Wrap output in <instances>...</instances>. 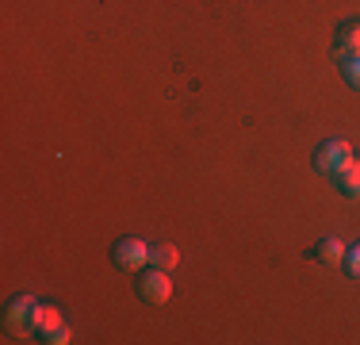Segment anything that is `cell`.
Returning <instances> with one entry per match:
<instances>
[{
  "mask_svg": "<svg viewBox=\"0 0 360 345\" xmlns=\"http://www.w3.org/2000/svg\"><path fill=\"white\" fill-rule=\"evenodd\" d=\"M353 161V146L345 142V138H330V142L319 146V153H314V165H319V172H326V177H333L341 165H349Z\"/></svg>",
  "mask_w": 360,
  "mask_h": 345,
  "instance_id": "1",
  "label": "cell"
},
{
  "mask_svg": "<svg viewBox=\"0 0 360 345\" xmlns=\"http://www.w3.org/2000/svg\"><path fill=\"white\" fill-rule=\"evenodd\" d=\"M146 261H150V242H142V238L115 242V265L119 269H142Z\"/></svg>",
  "mask_w": 360,
  "mask_h": 345,
  "instance_id": "2",
  "label": "cell"
},
{
  "mask_svg": "<svg viewBox=\"0 0 360 345\" xmlns=\"http://www.w3.org/2000/svg\"><path fill=\"white\" fill-rule=\"evenodd\" d=\"M139 296L146 303H165L169 296H173V280L165 276V269H150L139 280Z\"/></svg>",
  "mask_w": 360,
  "mask_h": 345,
  "instance_id": "3",
  "label": "cell"
},
{
  "mask_svg": "<svg viewBox=\"0 0 360 345\" xmlns=\"http://www.w3.org/2000/svg\"><path fill=\"white\" fill-rule=\"evenodd\" d=\"M150 265H153V269H176V265H180V249L176 246H169V242H153V246H150Z\"/></svg>",
  "mask_w": 360,
  "mask_h": 345,
  "instance_id": "4",
  "label": "cell"
},
{
  "mask_svg": "<svg viewBox=\"0 0 360 345\" xmlns=\"http://www.w3.org/2000/svg\"><path fill=\"white\" fill-rule=\"evenodd\" d=\"M333 177H338V188H341V192L353 196V200H360V161H356V158L349 161V165H341Z\"/></svg>",
  "mask_w": 360,
  "mask_h": 345,
  "instance_id": "5",
  "label": "cell"
},
{
  "mask_svg": "<svg viewBox=\"0 0 360 345\" xmlns=\"http://www.w3.org/2000/svg\"><path fill=\"white\" fill-rule=\"evenodd\" d=\"M338 54L341 58H356L360 54V23H345L338 31Z\"/></svg>",
  "mask_w": 360,
  "mask_h": 345,
  "instance_id": "6",
  "label": "cell"
},
{
  "mask_svg": "<svg viewBox=\"0 0 360 345\" xmlns=\"http://www.w3.org/2000/svg\"><path fill=\"white\" fill-rule=\"evenodd\" d=\"M35 299L31 296H20V299H12V310H8V322L12 326H31V318H35Z\"/></svg>",
  "mask_w": 360,
  "mask_h": 345,
  "instance_id": "7",
  "label": "cell"
},
{
  "mask_svg": "<svg viewBox=\"0 0 360 345\" xmlns=\"http://www.w3.org/2000/svg\"><path fill=\"white\" fill-rule=\"evenodd\" d=\"M314 257H319L322 265H338L341 257H345V242L341 238H322L319 249H314Z\"/></svg>",
  "mask_w": 360,
  "mask_h": 345,
  "instance_id": "8",
  "label": "cell"
},
{
  "mask_svg": "<svg viewBox=\"0 0 360 345\" xmlns=\"http://www.w3.org/2000/svg\"><path fill=\"white\" fill-rule=\"evenodd\" d=\"M31 326L35 330H42V334H50V330H58L62 326V315H58V307H35V318H31Z\"/></svg>",
  "mask_w": 360,
  "mask_h": 345,
  "instance_id": "9",
  "label": "cell"
},
{
  "mask_svg": "<svg viewBox=\"0 0 360 345\" xmlns=\"http://www.w3.org/2000/svg\"><path fill=\"white\" fill-rule=\"evenodd\" d=\"M345 269H349V276H353V280H360V242L345 249Z\"/></svg>",
  "mask_w": 360,
  "mask_h": 345,
  "instance_id": "10",
  "label": "cell"
},
{
  "mask_svg": "<svg viewBox=\"0 0 360 345\" xmlns=\"http://www.w3.org/2000/svg\"><path fill=\"white\" fill-rule=\"evenodd\" d=\"M345 81L360 92V54L356 58H345Z\"/></svg>",
  "mask_w": 360,
  "mask_h": 345,
  "instance_id": "11",
  "label": "cell"
},
{
  "mask_svg": "<svg viewBox=\"0 0 360 345\" xmlns=\"http://www.w3.org/2000/svg\"><path fill=\"white\" fill-rule=\"evenodd\" d=\"M42 341H50V345H65V341H70V330H65V326H58V330L42 334Z\"/></svg>",
  "mask_w": 360,
  "mask_h": 345,
  "instance_id": "12",
  "label": "cell"
}]
</instances>
